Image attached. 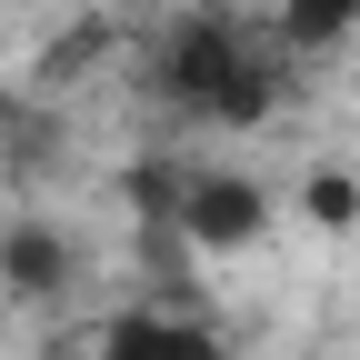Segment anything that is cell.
<instances>
[{
	"mask_svg": "<svg viewBox=\"0 0 360 360\" xmlns=\"http://www.w3.org/2000/svg\"><path fill=\"white\" fill-rule=\"evenodd\" d=\"M0 281H11L20 300L70 290V240L51 231V220H20V231H0Z\"/></svg>",
	"mask_w": 360,
	"mask_h": 360,
	"instance_id": "277c9868",
	"label": "cell"
},
{
	"mask_svg": "<svg viewBox=\"0 0 360 360\" xmlns=\"http://www.w3.org/2000/svg\"><path fill=\"white\" fill-rule=\"evenodd\" d=\"M90 360H220V340L200 321H170V310H120V321L90 340Z\"/></svg>",
	"mask_w": 360,
	"mask_h": 360,
	"instance_id": "3957f363",
	"label": "cell"
},
{
	"mask_svg": "<svg viewBox=\"0 0 360 360\" xmlns=\"http://www.w3.org/2000/svg\"><path fill=\"white\" fill-rule=\"evenodd\" d=\"M51 360H90V350H51Z\"/></svg>",
	"mask_w": 360,
	"mask_h": 360,
	"instance_id": "52a82bcc",
	"label": "cell"
},
{
	"mask_svg": "<svg viewBox=\"0 0 360 360\" xmlns=\"http://www.w3.org/2000/svg\"><path fill=\"white\" fill-rule=\"evenodd\" d=\"M360 30V0H281V40L290 51H330Z\"/></svg>",
	"mask_w": 360,
	"mask_h": 360,
	"instance_id": "5b68a950",
	"label": "cell"
},
{
	"mask_svg": "<svg viewBox=\"0 0 360 360\" xmlns=\"http://www.w3.org/2000/svg\"><path fill=\"white\" fill-rule=\"evenodd\" d=\"M160 101H170V110H191V120L240 130V120L270 110V51H260L240 20L191 11V20L160 40Z\"/></svg>",
	"mask_w": 360,
	"mask_h": 360,
	"instance_id": "6da1fadb",
	"label": "cell"
},
{
	"mask_svg": "<svg viewBox=\"0 0 360 360\" xmlns=\"http://www.w3.org/2000/svg\"><path fill=\"white\" fill-rule=\"evenodd\" d=\"M170 220H180V240H191V250H240V240H260L270 191L240 180V170H191V180L170 191Z\"/></svg>",
	"mask_w": 360,
	"mask_h": 360,
	"instance_id": "7a4b0ae2",
	"label": "cell"
},
{
	"mask_svg": "<svg viewBox=\"0 0 360 360\" xmlns=\"http://www.w3.org/2000/svg\"><path fill=\"white\" fill-rule=\"evenodd\" d=\"M310 220H321V231H350L360 220V180L350 170H310Z\"/></svg>",
	"mask_w": 360,
	"mask_h": 360,
	"instance_id": "8992f818",
	"label": "cell"
}]
</instances>
